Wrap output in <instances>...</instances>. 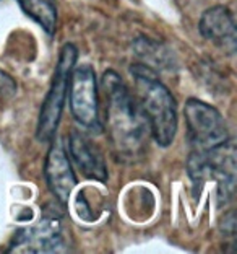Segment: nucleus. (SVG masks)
<instances>
[{
    "instance_id": "f257e3e1",
    "label": "nucleus",
    "mask_w": 237,
    "mask_h": 254,
    "mask_svg": "<svg viewBox=\"0 0 237 254\" xmlns=\"http://www.w3.org/2000/svg\"><path fill=\"white\" fill-rule=\"evenodd\" d=\"M101 83L107 100L106 129L115 157L129 163L140 160L151 135L146 114L114 70L104 73Z\"/></svg>"
},
{
    "instance_id": "f03ea898",
    "label": "nucleus",
    "mask_w": 237,
    "mask_h": 254,
    "mask_svg": "<svg viewBox=\"0 0 237 254\" xmlns=\"http://www.w3.org/2000/svg\"><path fill=\"white\" fill-rule=\"evenodd\" d=\"M130 73L135 80L138 100L148 118L153 138L158 145L169 147L177 132L176 98L149 65L135 64L130 67Z\"/></svg>"
},
{
    "instance_id": "7ed1b4c3",
    "label": "nucleus",
    "mask_w": 237,
    "mask_h": 254,
    "mask_svg": "<svg viewBox=\"0 0 237 254\" xmlns=\"http://www.w3.org/2000/svg\"><path fill=\"white\" fill-rule=\"evenodd\" d=\"M78 49L73 44H65L60 51L59 62L55 65L54 77H52L50 88L46 95L41 113H39L36 138L39 142H52L54 135L59 127L63 106H65L67 93H68V83H70V75L77 64Z\"/></svg>"
},
{
    "instance_id": "20e7f679",
    "label": "nucleus",
    "mask_w": 237,
    "mask_h": 254,
    "mask_svg": "<svg viewBox=\"0 0 237 254\" xmlns=\"http://www.w3.org/2000/svg\"><path fill=\"white\" fill-rule=\"evenodd\" d=\"M189 175L192 178L195 192L208 180H215L219 186V197L224 195V202L233 197L236 183V148L228 140L208 152H193L189 158Z\"/></svg>"
},
{
    "instance_id": "39448f33",
    "label": "nucleus",
    "mask_w": 237,
    "mask_h": 254,
    "mask_svg": "<svg viewBox=\"0 0 237 254\" xmlns=\"http://www.w3.org/2000/svg\"><path fill=\"white\" fill-rule=\"evenodd\" d=\"M189 140L195 152H208L229 140L228 126L216 108L190 98L184 108Z\"/></svg>"
},
{
    "instance_id": "423d86ee",
    "label": "nucleus",
    "mask_w": 237,
    "mask_h": 254,
    "mask_svg": "<svg viewBox=\"0 0 237 254\" xmlns=\"http://www.w3.org/2000/svg\"><path fill=\"white\" fill-rule=\"evenodd\" d=\"M70 111L75 121L91 130H99V100H97L96 72L90 64L73 67L70 75Z\"/></svg>"
},
{
    "instance_id": "0eeeda50",
    "label": "nucleus",
    "mask_w": 237,
    "mask_h": 254,
    "mask_svg": "<svg viewBox=\"0 0 237 254\" xmlns=\"http://www.w3.org/2000/svg\"><path fill=\"white\" fill-rule=\"evenodd\" d=\"M67 251L59 218H43L41 222L20 230L8 253H63Z\"/></svg>"
},
{
    "instance_id": "6e6552de",
    "label": "nucleus",
    "mask_w": 237,
    "mask_h": 254,
    "mask_svg": "<svg viewBox=\"0 0 237 254\" xmlns=\"http://www.w3.org/2000/svg\"><path fill=\"white\" fill-rule=\"evenodd\" d=\"M200 33L206 41L215 44L218 49L229 56L236 54L237 49V33L234 15L224 5L208 8L200 18Z\"/></svg>"
},
{
    "instance_id": "1a4fd4ad",
    "label": "nucleus",
    "mask_w": 237,
    "mask_h": 254,
    "mask_svg": "<svg viewBox=\"0 0 237 254\" xmlns=\"http://www.w3.org/2000/svg\"><path fill=\"white\" fill-rule=\"evenodd\" d=\"M44 176L54 197L62 205H67L73 188L77 186V176L67 158L65 150L59 142H54L49 148L44 166Z\"/></svg>"
},
{
    "instance_id": "9d476101",
    "label": "nucleus",
    "mask_w": 237,
    "mask_h": 254,
    "mask_svg": "<svg viewBox=\"0 0 237 254\" xmlns=\"http://www.w3.org/2000/svg\"><path fill=\"white\" fill-rule=\"evenodd\" d=\"M70 155L77 163L78 170L88 180L107 181V168L104 163L101 152L80 132H73L70 135Z\"/></svg>"
},
{
    "instance_id": "9b49d317",
    "label": "nucleus",
    "mask_w": 237,
    "mask_h": 254,
    "mask_svg": "<svg viewBox=\"0 0 237 254\" xmlns=\"http://www.w3.org/2000/svg\"><path fill=\"white\" fill-rule=\"evenodd\" d=\"M23 11L31 16L47 34H54L57 28V5L55 0H18Z\"/></svg>"
}]
</instances>
